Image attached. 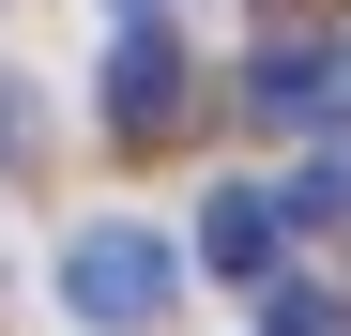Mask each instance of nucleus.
<instances>
[{"label":"nucleus","instance_id":"obj_1","mask_svg":"<svg viewBox=\"0 0 351 336\" xmlns=\"http://www.w3.org/2000/svg\"><path fill=\"white\" fill-rule=\"evenodd\" d=\"M168 291H184V260H168L138 214H92V230L62 245V306H77V321H107V336L168 321Z\"/></svg>","mask_w":351,"mask_h":336},{"label":"nucleus","instance_id":"obj_2","mask_svg":"<svg viewBox=\"0 0 351 336\" xmlns=\"http://www.w3.org/2000/svg\"><path fill=\"white\" fill-rule=\"evenodd\" d=\"M107 138H123V153L184 138V46H168V31H123V46H107Z\"/></svg>","mask_w":351,"mask_h":336},{"label":"nucleus","instance_id":"obj_3","mask_svg":"<svg viewBox=\"0 0 351 336\" xmlns=\"http://www.w3.org/2000/svg\"><path fill=\"white\" fill-rule=\"evenodd\" d=\"M275 245H290V199H260V184H229V199L199 214V260H214V275H275Z\"/></svg>","mask_w":351,"mask_h":336},{"label":"nucleus","instance_id":"obj_4","mask_svg":"<svg viewBox=\"0 0 351 336\" xmlns=\"http://www.w3.org/2000/svg\"><path fill=\"white\" fill-rule=\"evenodd\" d=\"M321 92H336L321 46H260V62H245V107H260V123H321Z\"/></svg>","mask_w":351,"mask_h":336},{"label":"nucleus","instance_id":"obj_5","mask_svg":"<svg viewBox=\"0 0 351 336\" xmlns=\"http://www.w3.org/2000/svg\"><path fill=\"white\" fill-rule=\"evenodd\" d=\"M290 214H306V230H351V153H321L306 184H290Z\"/></svg>","mask_w":351,"mask_h":336},{"label":"nucleus","instance_id":"obj_6","mask_svg":"<svg viewBox=\"0 0 351 336\" xmlns=\"http://www.w3.org/2000/svg\"><path fill=\"white\" fill-rule=\"evenodd\" d=\"M16 153H31V92L0 77V168H16Z\"/></svg>","mask_w":351,"mask_h":336}]
</instances>
